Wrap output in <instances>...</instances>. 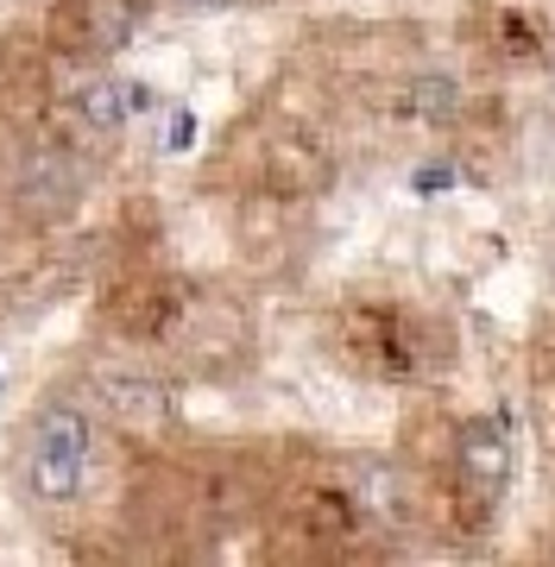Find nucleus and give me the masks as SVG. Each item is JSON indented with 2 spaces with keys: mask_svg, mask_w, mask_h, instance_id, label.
<instances>
[{
  "mask_svg": "<svg viewBox=\"0 0 555 567\" xmlns=\"http://www.w3.org/2000/svg\"><path fill=\"white\" fill-rule=\"evenodd\" d=\"M140 25V0H63V44H76L89 58L121 51Z\"/></svg>",
  "mask_w": 555,
  "mask_h": 567,
  "instance_id": "nucleus-4",
  "label": "nucleus"
},
{
  "mask_svg": "<svg viewBox=\"0 0 555 567\" xmlns=\"http://www.w3.org/2000/svg\"><path fill=\"white\" fill-rule=\"evenodd\" d=\"M454 480H461L473 511H493L512 492V435L493 416L461 423V435H454Z\"/></svg>",
  "mask_w": 555,
  "mask_h": 567,
  "instance_id": "nucleus-2",
  "label": "nucleus"
},
{
  "mask_svg": "<svg viewBox=\"0 0 555 567\" xmlns=\"http://www.w3.org/2000/svg\"><path fill=\"white\" fill-rule=\"evenodd\" d=\"M70 107L89 133H126L145 114V89L133 76H83L70 89Z\"/></svg>",
  "mask_w": 555,
  "mask_h": 567,
  "instance_id": "nucleus-5",
  "label": "nucleus"
},
{
  "mask_svg": "<svg viewBox=\"0 0 555 567\" xmlns=\"http://www.w3.org/2000/svg\"><path fill=\"white\" fill-rule=\"evenodd\" d=\"M549 290H555V259H549Z\"/></svg>",
  "mask_w": 555,
  "mask_h": 567,
  "instance_id": "nucleus-8",
  "label": "nucleus"
},
{
  "mask_svg": "<svg viewBox=\"0 0 555 567\" xmlns=\"http://www.w3.org/2000/svg\"><path fill=\"white\" fill-rule=\"evenodd\" d=\"M189 140H196V114H171L165 121V152H189Z\"/></svg>",
  "mask_w": 555,
  "mask_h": 567,
  "instance_id": "nucleus-6",
  "label": "nucleus"
},
{
  "mask_svg": "<svg viewBox=\"0 0 555 567\" xmlns=\"http://www.w3.org/2000/svg\"><path fill=\"white\" fill-rule=\"evenodd\" d=\"M165 7H177V13H227L234 0H165Z\"/></svg>",
  "mask_w": 555,
  "mask_h": 567,
  "instance_id": "nucleus-7",
  "label": "nucleus"
},
{
  "mask_svg": "<svg viewBox=\"0 0 555 567\" xmlns=\"http://www.w3.org/2000/svg\"><path fill=\"white\" fill-rule=\"evenodd\" d=\"M89 466H95V416L76 398H44L25 423L20 492L44 511H63L89 492Z\"/></svg>",
  "mask_w": 555,
  "mask_h": 567,
  "instance_id": "nucleus-1",
  "label": "nucleus"
},
{
  "mask_svg": "<svg viewBox=\"0 0 555 567\" xmlns=\"http://www.w3.org/2000/svg\"><path fill=\"white\" fill-rule=\"evenodd\" d=\"M7 183H13V203L32 215H70L89 189V164L70 158L63 145H32V152H20Z\"/></svg>",
  "mask_w": 555,
  "mask_h": 567,
  "instance_id": "nucleus-3",
  "label": "nucleus"
}]
</instances>
